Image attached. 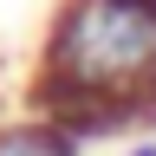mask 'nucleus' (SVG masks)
Instances as JSON below:
<instances>
[{
  "label": "nucleus",
  "instance_id": "2",
  "mask_svg": "<svg viewBox=\"0 0 156 156\" xmlns=\"http://www.w3.org/2000/svg\"><path fill=\"white\" fill-rule=\"evenodd\" d=\"M72 130H58L52 117H20V124H0V156H78Z\"/></svg>",
  "mask_w": 156,
  "mask_h": 156
},
{
  "label": "nucleus",
  "instance_id": "3",
  "mask_svg": "<svg viewBox=\"0 0 156 156\" xmlns=\"http://www.w3.org/2000/svg\"><path fill=\"white\" fill-rule=\"evenodd\" d=\"M130 156H156V143H136V150H130Z\"/></svg>",
  "mask_w": 156,
  "mask_h": 156
},
{
  "label": "nucleus",
  "instance_id": "1",
  "mask_svg": "<svg viewBox=\"0 0 156 156\" xmlns=\"http://www.w3.org/2000/svg\"><path fill=\"white\" fill-rule=\"evenodd\" d=\"M26 104L33 117L124 104L136 124H156V0H58Z\"/></svg>",
  "mask_w": 156,
  "mask_h": 156
}]
</instances>
